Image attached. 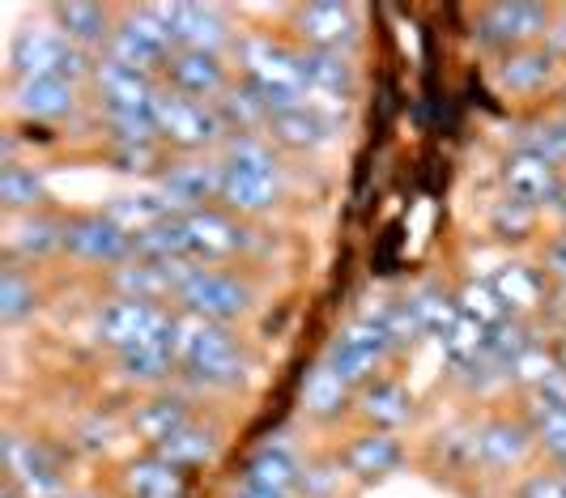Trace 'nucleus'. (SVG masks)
<instances>
[{
  "instance_id": "25",
  "label": "nucleus",
  "mask_w": 566,
  "mask_h": 498,
  "mask_svg": "<svg viewBox=\"0 0 566 498\" xmlns=\"http://www.w3.org/2000/svg\"><path fill=\"white\" fill-rule=\"evenodd\" d=\"M64 226H69V218L56 209L4 218V260L34 269L52 256H64Z\"/></svg>"
},
{
  "instance_id": "29",
  "label": "nucleus",
  "mask_w": 566,
  "mask_h": 498,
  "mask_svg": "<svg viewBox=\"0 0 566 498\" xmlns=\"http://www.w3.org/2000/svg\"><path fill=\"white\" fill-rule=\"evenodd\" d=\"M337 456H340V465H345V473H349V481L375 486V481L392 477V473L405 465V439H400V435H388V430H358L354 439L340 447Z\"/></svg>"
},
{
  "instance_id": "58",
  "label": "nucleus",
  "mask_w": 566,
  "mask_h": 498,
  "mask_svg": "<svg viewBox=\"0 0 566 498\" xmlns=\"http://www.w3.org/2000/svg\"><path fill=\"white\" fill-rule=\"evenodd\" d=\"M558 98H563V111H566V82H563V94H558Z\"/></svg>"
},
{
  "instance_id": "27",
  "label": "nucleus",
  "mask_w": 566,
  "mask_h": 498,
  "mask_svg": "<svg viewBox=\"0 0 566 498\" xmlns=\"http://www.w3.org/2000/svg\"><path fill=\"white\" fill-rule=\"evenodd\" d=\"M192 273V264H158V260H128L107 273V290L115 299H137V303L175 307V294L184 286V277Z\"/></svg>"
},
{
  "instance_id": "46",
  "label": "nucleus",
  "mask_w": 566,
  "mask_h": 498,
  "mask_svg": "<svg viewBox=\"0 0 566 498\" xmlns=\"http://www.w3.org/2000/svg\"><path fill=\"white\" fill-rule=\"evenodd\" d=\"M485 345H490V329L464 320V315H455L452 329L439 336V350H443V359H448L452 371H464V366H473L478 359H485Z\"/></svg>"
},
{
  "instance_id": "21",
  "label": "nucleus",
  "mask_w": 566,
  "mask_h": 498,
  "mask_svg": "<svg viewBox=\"0 0 566 498\" xmlns=\"http://www.w3.org/2000/svg\"><path fill=\"white\" fill-rule=\"evenodd\" d=\"M537 456V439L524 414H490L478 422V469L482 473H520Z\"/></svg>"
},
{
  "instance_id": "52",
  "label": "nucleus",
  "mask_w": 566,
  "mask_h": 498,
  "mask_svg": "<svg viewBox=\"0 0 566 498\" xmlns=\"http://www.w3.org/2000/svg\"><path fill=\"white\" fill-rule=\"evenodd\" d=\"M524 401H533V405H545V409H566V371L558 366L537 392H528Z\"/></svg>"
},
{
  "instance_id": "60",
  "label": "nucleus",
  "mask_w": 566,
  "mask_h": 498,
  "mask_svg": "<svg viewBox=\"0 0 566 498\" xmlns=\"http://www.w3.org/2000/svg\"><path fill=\"white\" fill-rule=\"evenodd\" d=\"M563 332H566V329H563Z\"/></svg>"
},
{
  "instance_id": "45",
  "label": "nucleus",
  "mask_w": 566,
  "mask_h": 498,
  "mask_svg": "<svg viewBox=\"0 0 566 498\" xmlns=\"http://www.w3.org/2000/svg\"><path fill=\"white\" fill-rule=\"evenodd\" d=\"M439 469L448 473H478V422H455L434 435Z\"/></svg>"
},
{
  "instance_id": "44",
  "label": "nucleus",
  "mask_w": 566,
  "mask_h": 498,
  "mask_svg": "<svg viewBox=\"0 0 566 498\" xmlns=\"http://www.w3.org/2000/svg\"><path fill=\"white\" fill-rule=\"evenodd\" d=\"M558 371V354H554V336H541V341H533L520 359L507 362V384L515 387V392H537L549 375Z\"/></svg>"
},
{
  "instance_id": "8",
  "label": "nucleus",
  "mask_w": 566,
  "mask_h": 498,
  "mask_svg": "<svg viewBox=\"0 0 566 498\" xmlns=\"http://www.w3.org/2000/svg\"><path fill=\"white\" fill-rule=\"evenodd\" d=\"M175 48V30H170L167 4H137V9H119V27L107 48V60H119L128 69H145L154 77H163Z\"/></svg>"
},
{
  "instance_id": "2",
  "label": "nucleus",
  "mask_w": 566,
  "mask_h": 498,
  "mask_svg": "<svg viewBox=\"0 0 566 498\" xmlns=\"http://www.w3.org/2000/svg\"><path fill=\"white\" fill-rule=\"evenodd\" d=\"M282 158L285 154H277L269 137H230L218 149V163H222L218 205L248 221L273 214L285 200V188H290Z\"/></svg>"
},
{
  "instance_id": "55",
  "label": "nucleus",
  "mask_w": 566,
  "mask_h": 498,
  "mask_svg": "<svg viewBox=\"0 0 566 498\" xmlns=\"http://www.w3.org/2000/svg\"><path fill=\"white\" fill-rule=\"evenodd\" d=\"M227 498H285V495H269V490H255V486H243V481H234Z\"/></svg>"
},
{
  "instance_id": "37",
  "label": "nucleus",
  "mask_w": 566,
  "mask_h": 498,
  "mask_svg": "<svg viewBox=\"0 0 566 498\" xmlns=\"http://www.w3.org/2000/svg\"><path fill=\"white\" fill-rule=\"evenodd\" d=\"M0 209H4V218L52 209V188H48V179L27 163L0 166Z\"/></svg>"
},
{
  "instance_id": "17",
  "label": "nucleus",
  "mask_w": 566,
  "mask_h": 498,
  "mask_svg": "<svg viewBox=\"0 0 566 498\" xmlns=\"http://www.w3.org/2000/svg\"><path fill=\"white\" fill-rule=\"evenodd\" d=\"M298 73L307 85V103L319 111H333V115H349L354 98H358V60L349 52H312V48H298Z\"/></svg>"
},
{
  "instance_id": "32",
  "label": "nucleus",
  "mask_w": 566,
  "mask_h": 498,
  "mask_svg": "<svg viewBox=\"0 0 566 498\" xmlns=\"http://www.w3.org/2000/svg\"><path fill=\"white\" fill-rule=\"evenodd\" d=\"M85 85L69 82H9V103L22 120L34 124H60L82 111Z\"/></svg>"
},
{
  "instance_id": "43",
  "label": "nucleus",
  "mask_w": 566,
  "mask_h": 498,
  "mask_svg": "<svg viewBox=\"0 0 566 498\" xmlns=\"http://www.w3.org/2000/svg\"><path fill=\"white\" fill-rule=\"evenodd\" d=\"M455 311L464 315V320H473V324H482V329H499L503 320H511V311L503 307L499 299V290L490 286V277H469V281H460L455 286Z\"/></svg>"
},
{
  "instance_id": "4",
  "label": "nucleus",
  "mask_w": 566,
  "mask_h": 498,
  "mask_svg": "<svg viewBox=\"0 0 566 498\" xmlns=\"http://www.w3.org/2000/svg\"><path fill=\"white\" fill-rule=\"evenodd\" d=\"M94 69H98V55H85L82 48H73L52 22L18 30L9 43V82L90 85Z\"/></svg>"
},
{
  "instance_id": "51",
  "label": "nucleus",
  "mask_w": 566,
  "mask_h": 498,
  "mask_svg": "<svg viewBox=\"0 0 566 498\" xmlns=\"http://www.w3.org/2000/svg\"><path fill=\"white\" fill-rule=\"evenodd\" d=\"M541 269H545V277L549 281H566V226L563 230H554L545 243H541Z\"/></svg>"
},
{
  "instance_id": "42",
  "label": "nucleus",
  "mask_w": 566,
  "mask_h": 498,
  "mask_svg": "<svg viewBox=\"0 0 566 498\" xmlns=\"http://www.w3.org/2000/svg\"><path fill=\"white\" fill-rule=\"evenodd\" d=\"M541 218H545L541 209H533V205H524V200H515V196L503 193L490 205L485 226H490V235H494L499 243H528L541 230Z\"/></svg>"
},
{
  "instance_id": "20",
  "label": "nucleus",
  "mask_w": 566,
  "mask_h": 498,
  "mask_svg": "<svg viewBox=\"0 0 566 498\" xmlns=\"http://www.w3.org/2000/svg\"><path fill=\"white\" fill-rule=\"evenodd\" d=\"M154 184L170 200L175 214H197V209L218 205V196H222V163H218V154H184V158H170L167 170Z\"/></svg>"
},
{
  "instance_id": "54",
  "label": "nucleus",
  "mask_w": 566,
  "mask_h": 498,
  "mask_svg": "<svg viewBox=\"0 0 566 498\" xmlns=\"http://www.w3.org/2000/svg\"><path fill=\"white\" fill-rule=\"evenodd\" d=\"M545 324L554 332L566 329V281H554L549 286V307H545Z\"/></svg>"
},
{
  "instance_id": "15",
  "label": "nucleus",
  "mask_w": 566,
  "mask_h": 498,
  "mask_svg": "<svg viewBox=\"0 0 566 498\" xmlns=\"http://www.w3.org/2000/svg\"><path fill=\"white\" fill-rule=\"evenodd\" d=\"M163 94V77L145 73V69H128L119 60H98L94 82H90V98L103 115V124L112 120H137V115H154Z\"/></svg>"
},
{
  "instance_id": "57",
  "label": "nucleus",
  "mask_w": 566,
  "mask_h": 498,
  "mask_svg": "<svg viewBox=\"0 0 566 498\" xmlns=\"http://www.w3.org/2000/svg\"><path fill=\"white\" fill-rule=\"evenodd\" d=\"M0 498H22V495H18V490H13V486H4V495H0Z\"/></svg>"
},
{
  "instance_id": "33",
  "label": "nucleus",
  "mask_w": 566,
  "mask_h": 498,
  "mask_svg": "<svg viewBox=\"0 0 566 498\" xmlns=\"http://www.w3.org/2000/svg\"><path fill=\"white\" fill-rule=\"evenodd\" d=\"M354 396H358V387L345 384L324 359L315 362L312 371L303 375V384H298L303 417H312V422H319V426H333V422L354 414Z\"/></svg>"
},
{
  "instance_id": "34",
  "label": "nucleus",
  "mask_w": 566,
  "mask_h": 498,
  "mask_svg": "<svg viewBox=\"0 0 566 498\" xmlns=\"http://www.w3.org/2000/svg\"><path fill=\"white\" fill-rule=\"evenodd\" d=\"M222 443H227L222 426H213V422H205V417H192L184 430H175L167 443H158L154 456L167 460L170 469H179L184 477H188V473L213 465V460L222 456Z\"/></svg>"
},
{
  "instance_id": "19",
  "label": "nucleus",
  "mask_w": 566,
  "mask_h": 498,
  "mask_svg": "<svg viewBox=\"0 0 566 498\" xmlns=\"http://www.w3.org/2000/svg\"><path fill=\"white\" fill-rule=\"evenodd\" d=\"M499 179H503V193L533 205L541 214H554L566 200V170H558L549 158H541L537 149H528V145H515L503 158Z\"/></svg>"
},
{
  "instance_id": "30",
  "label": "nucleus",
  "mask_w": 566,
  "mask_h": 498,
  "mask_svg": "<svg viewBox=\"0 0 566 498\" xmlns=\"http://www.w3.org/2000/svg\"><path fill=\"white\" fill-rule=\"evenodd\" d=\"M490 286L499 290V299L511 315L520 320H545V307H549V277L541 264H528V260H507L490 273Z\"/></svg>"
},
{
  "instance_id": "28",
  "label": "nucleus",
  "mask_w": 566,
  "mask_h": 498,
  "mask_svg": "<svg viewBox=\"0 0 566 498\" xmlns=\"http://www.w3.org/2000/svg\"><path fill=\"white\" fill-rule=\"evenodd\" d=\"M48 18H52V27L73 43V48H82L85 55H107L115 39V27H119V9L112 4H94V0H64V4H52L48 9Z\"/></svg>"
},
{
  "instance_id": "40",
  "label": "nucleus",
  "mask_w": 566,
  "mask_h": 498,
  "mask_svg": "<svg viewBox=\"0 0 566 498\" xmlns=\"http://www.w3.org/2000/svg\"><path fill=\"white\" fill-rule=\"evenodd\" d=\"M107 214H112L133 239L149 230V226H158V221L175 218V209H170V200L158 193V184H145V188H133V193H119L107 200Z\"/></svg>"
},
{
  "instance_id": "1",
  "label": "nucleus",
  "mask_w": 566,
  "mask_h": 498,
  "mask_svg": "<svg viewBox=\"0 0 566 498\" xmlns=\"http://www.w3.org/2000/svg\"><path fill=\"white\" fill-rule=\"evenodd\" d=\"M170 350L179 359V384L188 392H234L248 380L243 336L230 324H213L188 311L170 315Z\"/></svg>"
},
{
  "instance_id": "47",
  "label": "nucleus",
  "mask_w": 566,
  "mask_h": 498,
  "mask_svg": "<svg viewBox=\"0 0 566 498\" xmlns=\"http://www.w3.org/2000/svg\"><path fill=\"white\" fill-rule=\"evenodd\" d=\"M520 145L537 149L541 158H549L558 170H566V111H554V115H541V120H533Z\"/></svg>"
},
{
  "instance_id": "14",
  "label": "nucleus",
  "mask_w": 566,
  "mask_h": 498,
  "mask_svg": "<svg viewBox=\"0 0 566 498\" xmlns=\"http://www.w3.org/2000/svg\"><path fill=\"white\" fill-rule=\"evenodd\" d=\"M4 456V486H13L22 498H69V473L60 465V456L34 435H18L9 430L0 443Z\"/></svg>"
},
{
  "instance_id": "56",
  "label": "nucleus",
  "mask_w": 566,
  "mask_h": 498,
  "mask_svg": "<svg viewBox=\"0 0 566 498\" xmlns=\"http://www.w3.org/2000/svg\"><path fill=\"white\" fill-rule=\"evenodd\" d=\"M69 498H103V495H94V490H73Z\"/></svg>"
},
{
  "instance_id": "24",
  "label": "nucleus",
  "mask_w": 566,
  "mask_h": 498,
  "mask_svg": "<svg viewBox=\"0 0 566 498\" xmlns=\"http://www.w3.org/2000/svg\"><path fill=\"white\" fill-rule=\"evenodd\" d=\"M163 85L184 94V98H197V103H222L227 90L234 85V64L230 55L213 52H175L170 64L163 69Z\"/></svg>"
},
{
  "instance_id": "48",
  "label": "nucleus",
  "mask_w": 566,
  "mask_h": 498,
  "mask_svg": "<svg viewBox=\"0 0 566 498\" xmlns=\"http://www.w3.org/2000/svg\"><path fill=\"white\" fill-rule=\"evenodd\" d=\"M107 149H112L115 170L137 175V179H149V184H154L170 163L167 145H107Z\"/></svg>"
},
{
  "instance_id": "36",
  "label": "nucleus",
  "mask_w": 566,
  "mask_h": 498,
  "mask_svg": "<svg viewBox=\"0 0 566 498\" xmlns=\"http://www.w3.org/2000/svg\"><path fill=\"white\" fill-rule=\"evenodd\" d=\"M119 495L124 498H184L188 495V477L170 469L167 460H158L154 452H145L142 460H128L119 473Z\"/></svg>"
},
{
  "instance_id": "53",
  "label": "nucleus",
  "mask_w": 566,
  "mask_h": 498,
  "mask_svg": "<svg viewBox=\"0 0 566 498\" xmlns=\"http://www.w3.org/2000/svg\"><path fill=\"white\" fill-rule=\"evenodd\" d=\"M545 48L566 64V4H554V22L545 30Z\"/></svg>"
},
{
  "instance_id": "11",
  "label": "nucleus",
  "mask_w": 566,
  "mask_h": 498,
  "mask_svg": "<svg viewBox=\"0 0 566 498\" xmlns=\"http://www.w3.org/2000/svg\"><path fill=\"white\" fill-rule=\"evenodd\" d=\"M170 315H175V307L137 303V299H115V294H107L103 303L94 307L90 336H94L103 350H112V359H115V354L137 350L145 341L170 336Z\"/></svg>"
},
{
  "instance_id": "49",
  "label": "nucleus",
  "mask_w": 566,
  "mask_h": 498,
  "mask_svg": "<svg viewBox=\"0 0 566 498\" xmlns=\"http://www.w3.org/2000/svg\"><path fill=\"white\" fill-rule=\"evenodd\" d=\"M345 465H340V456H319V460H307V469H303V490L298 498H337L340 486H345Z\"/></svg>"
},
{
  "instance_id": "16",
  "label": "nucleus",
  "mask_w": 566,
  "mask_h": 498,
  "mask_svg": "<svg viewBox=\"0 0 566 498\" xmlns=\"http://www.w3.org/2000/svg\"><path fill=\"white\" fill-rule=\"evenodd\" d=\"M563 82L566 64L545 43L520 48V52H511L490 64V85L503 98H515V103H537L545 94H563Z\"/></svg>"
},
{
  "instance_id": "50",
  "label": "nucleus",
  "mask_w": 566,
  "mask_h": 498,
  "mask_svg": "<svg viewBox=\"0 0 566 498\" xmlns=\"http://www.w3.org/2000/svg\"><path fill=\"white\" fill-rule=\"evenodd\" d=\"M515 498H566V477L563 469H533L520 477V486H515Z\"/></svg>"
},
{
  "instance_id": "13",
  "label": "nucleus",
  "mask_w": 566,
  "mask_h": 498,
  "mask_svg": "<svg viewBox=\"0 0 566 498\" xmlns=\"http://www.w3.org/2000/svg\"><path fill=\"white\" fill-rule=\"evenodd\" d=\"M64 256L85 264V269L112 273V269L128 264V260L137 256V239H133L107 209H85V214H69V226H64Z\"/></svg>"
},
{
  "instance_id": "35",
  "label": "nucleus",
  "mask_w": 566,
  "mask_h": 498,
  "mask_svg": "<svg viewBox=\"0 0 566 498\" xmlns=\"http://www.w3.org/2000/svg\"><path fill=\"white\" fill-rule=\"evenodd\" d=\"M115 375L128 387H142V392H163V387H170L179 380V359L170 350V336L145 341L137 350L115 354Z\"/></svg>"
},
{
  "instance_id": "12",
  "label": "nucleus",
  "mask_w": 566,
  "mask_h": 498,
  "mask_svg": "<svg viewBox=\"0 0 566 498\" xmlns=\"http://www.w3.org/2000/svg\"><path fill=\"white\" fill-rule=\"evenodd\" d=\"M285 39L294 48H312V52H358L363 43V9L358 4H337V0H312V4H294Z\"/></svg>"
},
{
  "instance_id": "39",
  "label": "nucleus",
  "mask_w": 566,
  "mask_h": 498,
  "mask_svg": "<svg viewBox=\"0 0 566 498\" xmlns=\"http://www.w3.org/2000/svg\"><path fill=\"white\" fill-rule=\"evenodd\" d=\"M218 115H222L230 137H264V128H269V120H273L277 111L269 107L252 85L234 77V85L227 90V98L218 103Z\"/></svg>"
},
{
  "instance_id": "38",
  "label": "nucleus",
  "mask_w": 566,
  "mask_h": 498,
  "mask_svg": "<svg viewBox=\"0 0 566 498\" xmlns=\"http://www.w3.org/2000/svg\"><path fill=\"white\" fill-rule=\"evenodd\" d=\"M39 307H43L39 277L30 273L27 264L4 260V269H0V324L4 329H18V324H27V320L39 315Z\"/></svg>"
},
{
  "instance_id": "7",
  "label": "nucleus",
  "mask_w": 566,
  "mask_h": 498,
  "mask_svg": "<svg viewBox=\"0 0 566 498\" xmlns=\"http://www.w3.org/2000/svg\"><path fill=\"white\" fill-rule=\"evenodd\" d=\"M554 22V4L541 0H503V4H482L473 13V43L490 60L545 43V30Z\"/></svg>"
},
{
  "instance_id": "23",
  "label": "nucleus",
  "mask_w": 566,
  "mask_h": 498,
  "mask_svg": "<svg viewBox=\"0 0 566 498\" xmlns=\"http://www.w3.org/2000/svg\"><path fill=\"white\" fill-rule=\"evenodd\" d=\"M303 469H307V460L290 443V435H273V439H264L260 447L248 452L239 481L255 486V490H269V495L298 498V490H303Z\"/></svg>"
},
{
  "instance_id": "5",
  "label": "nucleus",
  "mask_w": 566,
  "mask_h": 498,
  "mask_svg": "<svg viewBox=\"0 0 566 498\" xmlns=\"http://www.w3.org/2000/svg\"><path fill=\"white\" fill-rule=\"evenodd\" d=\"M175 311H188L213 324L239 329L243 320H252L255 311V286L239 269H213V264H192V273L184 277Z\"/></svg>"
},
{
  "instance_id": "59",
  "label": "nucleus",
  "mask_w": 566,
  "mask_h": 498,
  "mask_svg": "<svg viewBox=\"0 0 566 498\" xmlns=\"http://www.w3.org/2000/svg\"><path fill=\"white\" fill-rule=\"evenodd\" d=\"M563 477H566V473H563Z\"/></svg>"
},
{
  "instance_id": "6",
  "label": "nucleus",
  "mask_w": 566,
  "mask_h": 498,
  "mask_svg": "<svg viewBox=\"0 0 566 498\" xmlns=\"http://www.w3.org/2000/svg\"><path fill=\"white\" fill-rule=\"evenodd\" d=\"M154 120H158V141L167 145L170 158H184V154H218L230 141L227 124L213 103H197V98H184L163 85L158 94V107H154Z\"/></svg>"
},
{
  "instance_id": "18",
  "label": "nucleus",
  "mask_w": 566,
  "mask_h": 498,
  "mask_svg": "<svg viewBox=\"0 0 566 498\" xmlns=\"http://www.w3.org/2000/svg\"><path fill=\"white\" fill-rule=\"evenodd\" d=\"M345 133V115H333V111H319L312 103L303 107L277 111L264 128V137L273 141L277 154H294V158H315L324 149H333Z\"/></svg>"
},
{
  "instance_id": "41",
  "label": "nucleus",
  "mask_w": 566,
  "mask_h": 498,
  "mask_svg": "<svg viewBox=\"0 0 566 498\" xmlns=\"http://www.w3.org/2000/svg\"><path fill=\"white\" fill-rule=\"evenodd\" d=\"M137 260H158V264H192V248H188V226L184 214L158 221L137 235Z\"/></svg>"
},
{
  "instance_id": "10",
  "label": "nucleus",
  "mask_w": 566,
  "mask_h": 498,
  "mask_svg": "<svg viewBox=\"0 0 566 498\" xmlns=\"http://www.w3.org/2000/svg\"><path fill=\"white\" fill-rule=\"evenodd\" d=\"M188 226V248H192V264H213V269H230L234 260H248L260 248V230L248 218L230 214L222 205H209L197 214H184Z\"/></svg>"
},
{
  "instance_id": "31",
  "label": "nucleus",
  "mask_w": 566,
  "mask_h": 498,
  "mask_svg": "<svg viewBox=\"0 0 566 498\" xmlns=\"http://www.w3.org/2000/svg\"><path fill=\"white\" fill-rule=\"evenodd\" d=\"M192 417H197L192 392H184V387L145 392V401H137V409H133V435L149 443V452H154V447L167 443L175 430H184Z\"/></svg>"
},
{
  "instance_id": "9",
  "label": "nucleus",
  "mask_w": 566,
  "mask_h": 498,
  "mask_svg": "<svg viewBox=\"0 0 566 498\" xmlns=\"http://www.w3.org/2000/svg\"><path fill=\"white\" fill-rule=\"evenodd\" d=\"M397 341H392V332L384 329V324H375V320H363V315H354L345 329H337V336L328 341V350H324V362L337 371L340 380L349 387H363L370 380H379V375H388V362L397 359Z\"/></svg>"
},
{
  "instance_id": "22",
  "label": "nucleus",
  "mask_w": 566,
  "mask_h": 498,
  "mask_svg": "<svg viewBox=\"0 0 566 498\" xmlns=\"http://www.w3.org/2000/svg\"><path fill=\"white\" fill-rule=\"evenodd\" d=\"M170 30H175V48L179 52H213L230 55L243 30L234 27L230 9L222 4H167Z\"/></svg>"
},
{
  "instance_id": "3",
  "label": "nucleus",
  "mask_w": 566,
  "mask_h": 498,
  "mask_svg": "<svg viewBox=\"0 0 566 498\" xmlns=\"http://www.w3.org/2000/svg\"><path fill=\"white\" fill-rule=\"evenodd\" d=\"M230 64H234V77L252 85L273 111H290L307 103V85L298 73V48L282 34L243 30L234 52H230Z\"/></svg>"
},
{
  "instance_id": "26",
  "label": "nucleus",
  "mask_w": 566,
  "mask_h": 498,
  "mask_svg": "<svg viewBox=\"0 0 566 498\" xmlns=\"http://www.w3.org/2000/svg\"><path fill=\"white\" fill-rule=\"evenodd\" d=\"M354 417L363 422V430H388V435H400L413 417H418V396L413 387L397 380V375H379L370 384L358 387L354 396Z\"/></svg>"
}]
</instances>
